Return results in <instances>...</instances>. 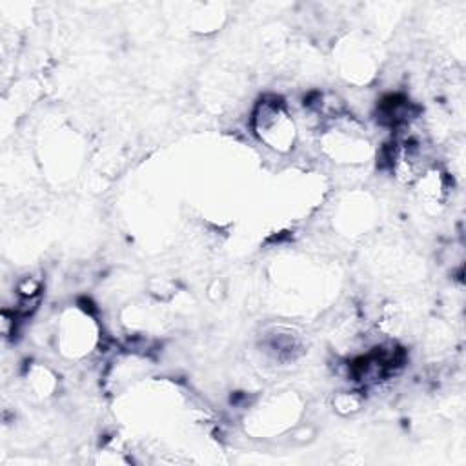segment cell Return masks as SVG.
<instances>
[{
  "instance_id": "6da1fadb",
  "label": "cell",
  "mask_w": 466,
  "mask_h": 466,
  "mask_svg": "<svg viewBox=\"0 0 466 466\" xmlns=\"http://www.w3.org/2000/svg\"><path fill=\"white\" fill-rule=\"evenodd\" d=\"M255 137L275 153H289L297 144V124L286 102L279 96H264L251 113Z\"/></svg>"
},
{
  "instance_id": "7a4b0ae2",
  "label": "cell",
  "mask_w": 466,
  "mask_h": 466,
  "mask_svg": "<svg viewBox=\"0 0 466 466\" xmlns=\"http://www.w3.org/2000/svg\"><path fill=\"white\" fill-rule=\"evenodd\" d=\"M362 404V397L357 391H342L333 399V406L339 413L342 415H350L360 410Z\"/></svg>"
}]
</instances>
